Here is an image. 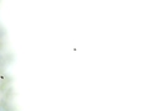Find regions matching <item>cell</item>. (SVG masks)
I'll list each match as a JSON object with an SVG mask.
<instances>
[{
    "mask_svg": "<svg viewBox=\"0 0 149 111\" xmlns=\"http://www.w3.org/2000/svg\"><path fill=\"white\" fill-rule=\"evenodd\" d=\"M1 80H0V104H1V101H3V99H4V91H3V89H1Z\"/></svg>",
    "mask_w": 149,
    "mask_h": 111,
    "instance_id": "6da1fadb",
    "label": "cell"
},
{
    "mask_svg": "<svg viewBox=\"0 0 149 111\" xmlns=\"http://www.w3.org/2000/svg\"><path fill=\"white\" fill-rule=\"evenodd\" d=\"M0 111H3V110H1V109H0Z\"/></svg>",
    "mask_w": 149,
    "mask_h": 111,
    "instance_id": "3957f363",
    "label": "cell"
},
{
    "mask_svg": "<svg viewBox=\"0 0 149 111\" xmlns=\"http://www.w3.org/2000/svg\"><path fill=\"white\" fill-rule=\"evenodd\" d=\"M3 79V73H1V69H0V80Z\"/></svg>",
    "mask_w": 149,
    "mask_h": 111,
    "instance_id": "7a4b0ae2",
    "label": "cell"
}]
</instances>
